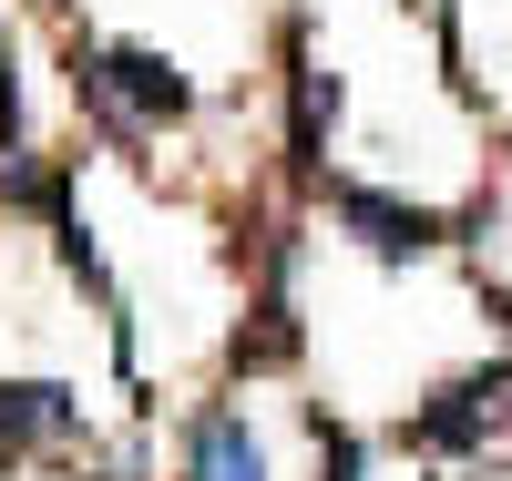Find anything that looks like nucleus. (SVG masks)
<instances>
[{
    "label": "nucleus",
    "mask_w": 512,
    "mask_h": 481,
    "mask_svg": "<svg viewBox=\"0 0 512 481\" xmlns=\"http://www.w3.org/2000/svg\"><path fill=\"white\" fill-rule=\"evenodd\" d=\"M195 481H267L256 430H246V420H205V430H195Z\"/></svg>",
    "instance_id": "nucleus-1"
},
{
    "label": "nucleus",
    "mask_w": 512,
    "mask_h": 481,
    "mask_svg": "<svg viewBox=\"0 0 512 481\" xmlns=\"http://www.w3.org/2000/svg\"><path fill=\"white\" fill-rule=\"evenodd\" d=\"M103 72L134 93L144 113H185V82H175V62H154V52H103Z\"/></svg>",
    "instance_id": "nucleus-2"
}]
</instances>
